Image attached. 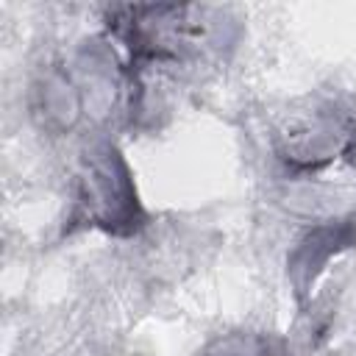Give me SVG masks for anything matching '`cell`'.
Listing matches in <instances>:
<instances>
[{"instance_id": "obj_1", "label": "cell", "mask_w": 356, "mask_h": 356, "mask_svg": "<svg viewBox=\"0 0 356 356\" xmlns=\"http://www.w3.org/2000/svg\"><path fill=\"white\" fill-rule=\"evenodd\" d=\"M70 222L92 225L117 236H128L142 228L145 211L136 197L131 170L111 142H100L83 156Z\"/></svg>"}, {"instance_id": "obj_2", "label": "cell", "mask_w": 356, "mask_h": 356, "mask_svg": "<svg viewBox=\"0 0 356 356\" xmlns=\"http://www.w3.org/2000/svg\"><path fill=\"white\" fill-rule=\"evenodd\" d=\"M278 159L295 172H314L356 150V114L337 100H312L292 111L273 136Z\"/></svg>"}, {"instance_id": "obj_3", "label": "cell", "mask_w": 356, "mask_h": 356, "mask_svg": "<svg viewBox=\"0 0 356 356\" xmlns=\"http://www.w3.org/2000/svg\"><path fill=\"white\" fill-rule=\"evenodd\" d=\"M356 245V225L350 220H331L323 225H314L289 253L286 259V275L295 286L298 300H303L317 281V275L325 270L328 259Z\"/></svg>"}, {"instance_id": "obj_4", "label": "cell", "mask_w": 356, "mask_h": 356, "mask_svg": "<svg viewBox=\"0 0 356 356\" xmlns=\"http://www.w3.org/2000/svg\"><path fill=\"white\" fill-rule=\"evenodd\" d=\"M200 356H286V348L270 334H228L214 339Z\"/></svg>"}]
</instances>
